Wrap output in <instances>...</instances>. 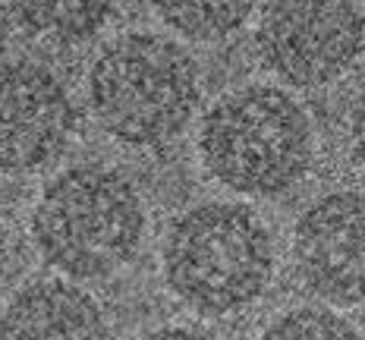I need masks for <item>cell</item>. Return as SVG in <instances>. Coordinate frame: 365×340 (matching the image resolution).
Returning a JSON list of instances; mask_svg holds the SVG:
<instances>
[{
    "instance_id": "6da1fadb",
    "label": "cell",
    "mask_w": 365,
    "mask_h": 340,
    "mask_svg": "<svg viewBox=\"0 0 365 340\" xmlns=\"http://www.w3.org/2000/svg\"><path fill=\"white\" fill-rule=\"evenodd\" d=\"M145 224L139 189L108 164L57 173L29 217L38 255L76 281H101L126 268L145 239Z\"/></svg>"
},
{
    "instance_id": "7a4b0ae2",
    "label": "cell",
    "mask_w": 365,
    "mask_h": 340,
    "mask_svg": "<svg viewBox=\"0 0 365 340\" xmlns=\"http://www.w3.org/2000/svg\"><path fill=\"white\" fill-rule=\"evenodd\" d=\"M88 104L98 126L117 142L161 148L192 123L199 108V66L170 38L126 32L91 60Z\"/></svg>"
},
{
    "instance_id": "3957f363",
    "label": "cell",
    "mask_w": 365,
    "mask_h": 340,
    "mask_svg": "<svg viewBox=\"0 0 365 340\" xmlns=\"http://www.w3.org/2000/svg\"><path fill=\"white\" fill-rule=\"evenodd\" d=\"M164 281L199 315L252 306L274 274V239L240 202H205L180 215L164 239Z\"/></svg>"
},
{
    "instance_id": "277c9868",
    "label": "cell",
    "mask_w": 365,
    "mask_h": 340,
    "mask_svg": "<svg viewBox=\"0 0 365 340\" xmlns=\"http://www.w3.org/2000/svg\"><path fill=\"white\" fill-rule=\"evenodd\" d=\"M306 108L274 86H246L215 101L199 126L202 164L220 186L274 199L306 177L312 164Z\"/></svg>"
},
{
    "instance_id": "5b68a950",
    "label": "cell",
    "mask_w": 365,
    "mask_h": 340,
    "mask_svg": "<svg viewBox=\"0 0 365 340\" xmlns=\"http://www.w3.org/2000/svg\"><path fill=\"white\" fill-rule=\"evenodd\" d=\"M365 44L359 0H264L255 48L268 70L296 88L340 79Z\"/></svg>"
},
{
    "instance_id": "8992f818",
    "label": "cell",
    "mask_w": 365,
    "mask_h": 340,
    "mask_svg": "<svg viewBox=\"0 0 365 340\" xmlns=\"http://www.w3.org/2000/svg\"><path fill=\"white\" fill-rule=\"evenodd\" d=\"M76 133L66 86L35 60L0 63V173H35L54 164Z\"/></svg>"
},
{
    "instance_id": "52a82bcc",
    "label": "cell",
    "mask_w": 365,
    "mask_h": 340,
    "mask_svg": "<svg viewBox=\"0 0 365 340\" xmlns=\"http://www.w3.org/2000/svg\"><path fill=\"white\" fill-rule=\"evenodd\" d=\"M302 284L331 306L365 302V192L337 189L302 211L293 230Z\"/></svg>"
},
{
    "instance_id": "ba28073f",
    "label": "cell",
    "mask_w": 365,
    "mask_h": 340,
    "mask_svg": "<svg viewBox=\"0 0 365 340\" xmlns=\"http://www.w3.org/2000/svg\"><path fill=\"white\" fill-rule=\"evenodd\" d=\"M0 340H110L101 306L66 281L19 290L0 315Z\"/></svg>"
},
{
    "instance_id": "9c48e42d",
    "label": "cell",
    "mask_w": 365,
    "mask_h": 340,
    "mask_svg": "<svg viewBox=\"0 0 365 340\" xmlns=\"http://www.w3.org/2000/svg\"><path fill=\"white\" fill-rule=\"evenodd\" d=\"M26 32L57 44L86 41L108 22L117 0H6Z\"/></svg>"
},
{
    "instance_id": "30bf717a",
    "label": "cell",
    "mask_w": 365,
    "mask_h": 340,
    "mask_svg": "<svg viewBox=\"0 0 365 340\" xmlns=\"http://www.w3.org/2000/svg\"><path fill=\"white\" fill-rule=\"evenodd\" d=\"M151 6L189 41H220L252 19L258 0H151Z\"/></svg>"
},
{
    "instance_id": "8fae6325",
    "label": "cell",
    "mask_w": 365,
    "mask_h": 340,
    "mask_svg": "<svg viewBox=\"0 0 365 340\" xmlns=\"http://www.w3.org/2000/svg\"><path fill=\"white\" fill-rule=\"evenodd\" d=\"M262 340H362V337L337 312L306 306L284 312L277 321H271V328L262 334Z\"/></svg>"
},
{
    "instance_id": "7c38bea8",
    "label": "cell",
    "mask_w": 365,
    "mask_h": 340,
    "mask_svg": "<svg viewBox=\"0 0 365 340\" xmlns=\"http://www.w3.org/2000/svg\"><path fill=\"white\" fill-rule=\"evenodd\" d=\"M349 145H353V158L365 168V92L349 113Z\"/></svg>"
},
{
    "instance_id": "4fadbf2b",
    "label": "cell",
    "mask_w": 365,
    "mask_h": 340,
    "mask_svg": "<svg viewBox=\"0 0 365 340\" xmlns=\"http://www.w3.org/2000/svg\"><path fill=\"white\" fill-rule=\"evenodd\" d=\"M145 340H217V337L202 328H189V324H170V328L151 331Z\"/></svg>"
},
{
    "instance_id": "5bb4252c",
    "label": "cell",
    "mask_w": 365,
    "mask_h": 340,
    "mask_svg": "<svg viewBox=\"0 0 365 340\" xmlns=\"http://www.w3.org/2000/svg\"><path fill=\"white\" fill-rule=\"evenodd\" d=\"M6 268V233H4V224H0V274Z\"/></svg>"
}]
</instances>
